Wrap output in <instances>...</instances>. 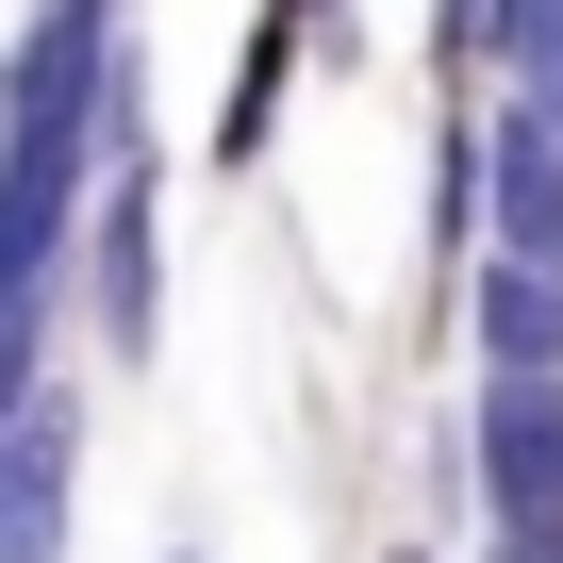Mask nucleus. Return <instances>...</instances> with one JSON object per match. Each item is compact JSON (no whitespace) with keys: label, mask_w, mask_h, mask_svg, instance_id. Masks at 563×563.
Segmentation results:
<instances>
[{"label":"nucleus","mask_w":563,"mask_h":563,"mask_svg":"<svg viewBox=\"0 0 563 563\" xmlns=\"http://www.w3.org/2000/svg\"><path fill=\"white\" fill-rule=\"evenodd\" d=\"M67 299H84V332H100V365H117V382H150V365H166V166H150V133L100 166V216H84Z\"/></svg>","instance_id":"obj_1"},{"label":"nucleus","mask_w":563,"mask_h":563,"mask_svg":"<svg viewBox=\"0 0 563 563\" xmlns=\"http://www.w3.org/2000/svg\"><path fill=\"white\" fill-rule=\"evenodd\" d=\"M464 481H481V530H563V365H481Z\"/></svg>","instance_id":"obj_2"},{"label":"nucleus","mask_w":563,"mask_h":563,"mask_svg":"<svg viewBox=\"0 0 563 563\" xmlns=\"http://www.w3.org/2000/svg\"><path fill=\"white\" fill-rule=\"evenodd\" d=\"M67 547H84V398L51 382L0 431V563H67Z\"/></svg>","instance_id":"obj_3"},{"label":"nucleus","mask_w":563,"mask_h":563,"mask_svg":"<svg viewBox=\"0 0 563 563\" xmlns=\"http://www.w3.org/2000/svg\"><path fill=\"white\" fill-rule=\"evenodd\" d=\"M299 67H316V34H299V0H249V51H232V84H216V183H249L265 150H282V100H299Z\"/></svg>","instance_id":"obj_4"},{"label":"nucleus","mask_w":563,"mask_h":563,"mask_svg":"<svg viewBox=\"0 0 563 563\" xmlns=\"http://www.w3.org/2000/svg\"><path fill=\"white\" fill-rule=\"evenodd\" d=\"M464 349H481V365H563V265L481 249V265H464Z\"/></svg>","instance_id":"obj_5"},{"label":"nucleus","mask_w":563,"mask_h":563,"mask_svg":"<svg viewBox=\"0 0 563 563\" xmlns=\"http://www.w3.org/2000/svg\"><path fill=\"white\" fill-rule=\"evenodd\" d=\"M481 563H563V530H481Z\"/></svg>","instance_id":"obj_6"},{"label":"nucleus","mask_w":563,"mask_h":563,"mask_svg":"<svg viewBox=\"0 0 563 563\" xmlns=\"http://www.w3.org/2000/svg\"><path fill=\"white\" fill-rule=\"evenodd\" d=\"M166 563H216V547H166Z\"/></svg>","instance_id":"obj_7"}]
</instances>
